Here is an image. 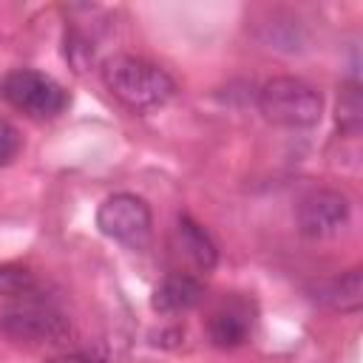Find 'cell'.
Returning <instances> with one entry per match:
<instances>
[{
  "label": "cell",
  "mask_w": 363,
  "mask_h": 363,
  "mask_svg": "<svg viewBox=\"0 0 363 363\" xmlns=\"http://www.w3.org/2000/svg\"><path fill=\"white\" fill-rule=\"evenodd\" d=\"M17 150H20V133L9 122H0V164L11 162Z\"/></svg>",
  "instance_id": "4fadbf2b"
},
{
  "label": "cell",
  "mask_w": 363,
  "mask_h": 363,
  "mask_svg": "<svg viewBox=\"0 0 363 363\" xmlns=\"http://www.w3.org/2000/svg\"><path fill=\"white\" fill-rule=\"evenodd\" d=\"M176 247L179 252H184L199 269H213L216 261H218V250H216V241L210 238V233L193 221L190 216H179L176 221Z\"/></svg>",
  "instance_id": "ba28073f"
},
{
  "label": "cell",
  "mask_w": 363,
  "mask_h": 363,
  "mask_svg": "<svg viewBox=\"0 0 363 363\" xmlns=\"http://www.w3.org/2000/svg\"><path fill=\"white\" fill-rule=\"evenodd\" d=\"M102 82L130 111H156L176 94V82L162 65L133 54L108 57L102 62Z\"/></svg>",
  "instance_id": "6da1fadb"
},
{
  "label": "cell",
  "mask_w": 363,
  "mask_h": 363,
  "mask_svg": "<svg viewBox=\"0 0 363 363\" xmlns=\"http://www.w3.org/2000/svg\"><path fill=\"white\" fill-rule=\"evenodd\" d=\"M96 227L128 247H142L150 235L153 216L142 196L136 193H113L108 196L96 210Z\"/></svg>",
  "instance_id": "5b68a950"
},
{
  "label": "cell",
  "mask_w": 363,
  "mask_h": 363,
  "mask_svg": "<svg viewBox=\"0 0 363 363\" xmlns=\"http://www.w3.org/2000/svg\"><path fill=\"white\" fill-rule=\"evenodd\" d=\"M0 96L20 113L34 119H54L65 111L68 96L62 85L34 68H14L0 77Z\"/></svg>",
  "instance_id": "3957f363"
},
{
  "label": "cell",
  "mask_w": 363,
  "mask_h": 363,
  "mask_svg": "<svg viewBox=\"0 0 363 363\" xmlns=\"http://www.w3.org/2000/svg\"><path fill=\"white\" fill-rule=\"evenodd\" d=\"M37 292H40V284L34 272H28L20 264H0V295L28 301V298H40Z\"/></svg>",
  "instance_id": "8fae6325"
},
{
  "label": "cell",
  "mask_w": 363,
  "mask_h": 363,
  "mask_svg": "<svg viewBox=\"0 0 363 363\" xmlns=\"http://www.w3.org/2000/svg\"><path fill=\"white\" fill-rule=\"evenodd\" d=\"M204 298V286L196 275H187V272H176V275H167L156 289H153V298H150V306L162 315H176V312H187L193 309L199 301Z\"/></svg>",
  "instance_id": "52a82bcc"
},
{
  "label": "cell",
  "mask_w": 363,
  "mask_h": 363,
  "mask_svg": "<svg viewBox=\"0 0 363 363\" xmlns=\"http://www.w3.org/2000/svg\"><path fill=\"white\" fill-rule=\"evenodd\" d=\"M349 216H352L349 199L340 190H332V187L309 190L298 201V230L306 238L337 235L349 224Z\"/></svg>",
  "instance_id": "8992f818"
},
{
  "label": "cell",
  "mask_w": 363,
  "mask_h": 363,
  "mask_svg": "<svg viewBox=\"0 0 363 363\" xmlns=\"http://www.w3.org/2000/svg\"><path fill=\"white\" fill-rule=\"evenodd\" d=\"M210 340L221 349H235L250 337V315L244 306H221L210 318Z\"/></svg>",
  "instance_id": "9c48e42d"
},
{
  "label": "cell",
  "mask_w": 363,
  "mask_h": 363,
  "mask_svg": "<svg viewBox=\"0 0 363 363\" xmlns=\"http://www.w3.org/2000/svg\"><path fill=\"white\" fill-rule=\"evenodd\" d=\"M320 301H326L332 309L337 312H357L360 301H363V284H360V267L346 269L343 275H337L335 281H329L323 286Z\"/></svg>",
  "instance_id": "30bf717a"
},
{
  "label": "cell",
  "mask_w": 363,
  "mask_h": 363,
  "mask_svg": "<svg viewBox=\"0 0 363 363\" xmlns=\"http://www.w3.org/2000/svg\"><path fill=\"white\" fill-rule=\"evenodd\" d=\"M258 111L281 128H312L323 113V99L298 77H272L258 88Z\"/></svg>",
  "instance_id": "7a4b0ae2"
},
{
  "label": "cell",
  "mask_w": 363,
  "mask_h": 363,
  "mask_svg": "<svg viewBox=\"0 0 363 363\" xmlns=\"http://www.w3.org/2000/svg\"><path fill=\"white\" fill-rule=\"evenodd\" d=\"M0 332L17 343H62L71 335V323L54 303L28 298L0 315Z\"/></svg>",
  "instance_id": "277c9868"
},
{
  "label": "cell",
  "mask_w": 363,
  "mask_h": 363,
  "mask_svg": "<svg viewBox=\"0 0 363 363\" xmlns=\"http://www.w3.org/2000/svg\"><path fill=\"white\" fill-rule=\"evenodd\" d=\"M337 122L343 130L354 133L360 128V85L349 82L340 91V102H337Z\"/></svg>",
  "instance_id": "7c38bea8"
}]
</instances>
